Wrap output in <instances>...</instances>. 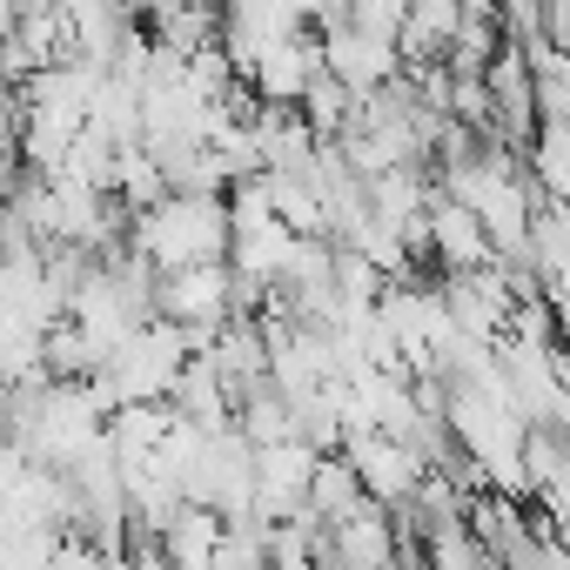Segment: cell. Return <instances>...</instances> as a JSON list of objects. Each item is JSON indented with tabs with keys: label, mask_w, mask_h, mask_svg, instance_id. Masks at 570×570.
Segmentation results:
<instances>
[{
	"label": "cell",
	"mask_w": 570,
	"mask_h": 570,
	"mask_svg": "<svg viewBox=\"0 0 570 570\" xmlns=\"http://www.w3.org/2000/svg\"><path fill=\"white\" fill-rule=\"evenodd\" d=\"M128 248L155 268V275H181V268H215L235 248L228 228V202H195V195H168L161 208L128 222Z\"/></svg>",
	"instance_id": "6da1fadb"
},
{
	"label": "cell",
	"mask_w": 570,
	"mask_h": 570,
	"mask_svg": "<svg viewBox=\"0 0 570 570\" xmlns=\"http://www.w3.org/2000/svg\"><path fill=\"white\" fill-rule=\"evenodd\" d=\"M343 463L356 470V483H363V497L370 503H416V490L430 483V463L410 450V443H396V436H376V430H356L350 443H343Z\"/></svg>",
	"instance_id": "7a4b0ae2"
},
{
	"label": "cell",
	"mask_w": 570,
	"mask_h": 570,
	"mask_svg": "<svg viewBox=\"0 0 570 570\" xmlns=\"http://www.w3.org/2000/svg\"><path fill=\"white\" fill-rule=\"evenodd\" d=\"M316 81H323V41L303 35V41H282L275 55H262L242 88H248L262 108H303V95H309Z\"/></svg>",
	"instance_id": "3957f363"
},
{
	"label": "cell",
	"mask_w": 570,
	"mask_h": 570,
	"mask_svg": "<svg viewBox=\"0 0 570 570\" xmlns=\"http://www.w3.org/2000/svg\"><path fill=\"white\" fill-rule=\"evenodd\" d=\"M423 248L450 268V275H476V268H497V248L483 235V222L470 208H456L450 195L430 208V228H423Z\"/></svg>",
	"instance_id": "277c9868"
},
{
	"label": "cell",
	"mask_w": 570,
	"mask_h": 570,
	"mask_svg": "<svg viewBox=\"0 0 570 570\" xmlns=\"http://www.w3.org/2000/svg\"><path fill=\"white\" fill-rule=\"evenodd\" d=\"M222 543H228V523L215 510H202V503H181L175 523L155 537V550L168 557V570H215Z\"/></svg>",
	"instance_id": "5b68a950"
},
{
	"label": "cell",
	"mask_w": 570,
	"mask_h": 570,
	"mask_svg": "<svg viewBox=\"0 0 570 570\" xmlns=\"http://www.w3.org/2000/svg\"><path fill=\"white\" fill-rule=\"evenodd\" d=\"M363 503H370V497H363L356 470H350L343 456H323V463H316V483H309V517H316L323 530H336V523H350Z\"/></svg>",
	"instance_id": "8992f818"
},
{
	"label": "cell",
	"mask_w": 570,
	"mask_h": 570,
	"mask_svg": "<svg viewBox=\"0 0 570 570\" xmlns=\"http://www.w3.org/2000/svg\"><path fill=\"white\" fill-rule=\"evenodd\" d=\"M423 543H430V570H497L483 557V543L470 537V523H436Z\"/></svg>",
	"instance_id": "52a82bcc"
},
{
	"label": "cell",
	"mask_w": 570,
	"mask_h": 570,
	"mask_svg": "<svg viewBox=\"0 0 570 570\" xmlns=\"http://www.w3.org/2000/svg\"><path fill=\"white\" fill-rule=\"evenodd\" d=\"M8 95H14V88H8V75H0V101H8Z\"/></svg>",
	"instance_id": "ba28073f"
}]
</instances>
